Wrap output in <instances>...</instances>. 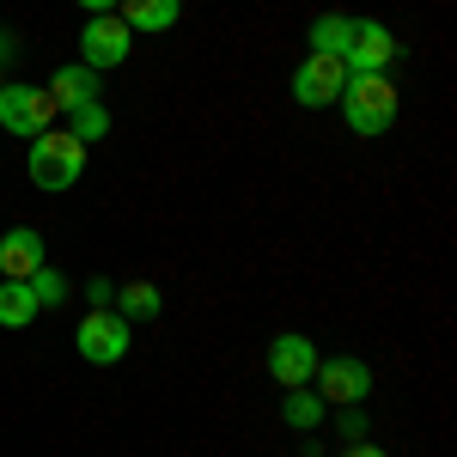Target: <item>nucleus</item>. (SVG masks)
I'll list each match as a JSON object with an SVG mask.
<instances>
[{"label": "nucleus", "instance_id": "5701e85b", "mask_svg": "<svg viewBox=\"0 0 457 457\" xmlns=\"http://www.w3.org/2000/svg\"><path fill=\"white\" fill-rule=\"evenodd\" d=\"M79 6H86L92 19H98V12H116V0H79Z\"/></svg>", "mask_w": 457, "mask_h": 457}, {"label": "nucleus", "instance_id": "a211bd4d", "mask_svg": "<svg viewBox=\"0 0 457 457\" xmlns=\"http://www.w3.org/2000/svg\"><path fill=\"white\" fill-rule=\"evenodd\" d=\"M68 116H73L68 135H79V146H92V141H104V135H110V110L104 104H79V110H68Z\"/></svg>", "mask_w": 457, "mask_h": 457}, {"label": "nucleus", "instance_id": "7ed1b4c3", "mask_svg": "<svg viewBox=\"0 0 457 457\" xmlns=\"http://www.w3.org/2000/svg\"><path fill=\"white\" fill-rule=\"evenodd\" d=\"M73 348H79L86 366H116V360L129 353V317L110 312V305L86 312V317H79V329H73Z\"/></svg>", "mask_w": 457, "mask_h": 457}, {"label": "nucleus", "instance_id": "4be33fe9", "mask_svg": "<svg viewBox=\"0 0 457 457\" xmlns=\"http://www.w3.org/2000/svg\"><path fill=\"white\" fill-rule=\"evenodd\" d=\"M342 457H390V452H378L372 439H360V445H348V452H342Z\"/></svg>", "mask_w": 457, "mask_h": 457}, {"label": "nucleus", "instance_id": "412c9836", "mask_svg": "<svg viewBox=\"0 0 457 457\" xmlns=\"http://www.w3.org/2000/svg\"><path fill=\"white\" fill-rule=\"evenodd\" d=\"M12 55H19V37H12L6 25H0V62H12Z\"/></svg>", "mask_w": 457, "mask_h": 457}, {"label": "nucleus", "instance_id": "0eeeda50", "mask_svg": "<svg viewBox=\"0 0 457 457\" xmlns=\"http://www.w3.org/2000/svg\"><path fill=\"white\" fill-rule=\"evenodd\" d=\"M403 55V43H396V31L390 25H378V19H353V43H348V73H390V62Z\"/></svg>", "mask_w": 457, "mask_h": 457}, {"label": "nucleus", "instance_id": "423d86ee", "mask_svg": "<svg viewBox=\"0 0 457 457\" xmlns=\"http://www.w3.org/2000/svg\"><path fill=\"white\" fill-rule=\"evenodd\" d=\"M129 43H135V31H129L116 12H98V19L79 31V62H86V68H98V73L122 68V62H129Z\"/></svg>", "mask_w": 457, "mask_h": 457}, {"label": "nucleus", "instance_id": "9d476101", "mask_svg": "<svg viewBox=\"0 0 457 457\" xmlns=\"http://www.w3.org/2000/svg\"><path fill=\"white\" fill-rule=\"evenodd\" d=\"M98 92H104V79H98V68H86V62H68V68L49 73V98H55V110L98 104Z\"/></svg>", "mask_w": 457, "mask_h": 457}, {"label": "nucleus", "instance_id": "6e6552de", "mask_svg": "<svg viewBox=\"0 0 457 457\" xmlns=\"http://www.w3.org/2000/svg\"><path fill=\"white\" fill-rule=\"evenodd\" d=\"M342 86H348V62H342V55H305V68L293 73V98H299L305 110L336 104Z\"/></svg>", "mask_w": 457, "mask_h": 457}, {"label": "nucleus", "instance_id": "aec40b11", "mask_svg": "<svg viewBox=\"0 0 457 457\" xmlns=\"http://www.w3.org/2000/svg\"><path fill=\"white\" fill-rule=\"evenodd\" d=\"M86 299H92V312H98V305H116V281L92 275V281H86Z\"/></svg>", "mask_w": 457, "mask_h": 457}, {"label": "nucleus", "instance_id": "9b49d317", "mask_svg": "<svg viewBox=\"0 0 457 457\" xmlns=\"http://www.w3.org/2000/svg\"><path fill=\"white\" fill-rule=\"evenodd\" d=\"M49 256H43V232H31V226H12L6 238H0V275L6 281H25L31 269H43Z\"/></svg>", "mask_w": 457, "mask_h": 457}, {"label": "nucleus", "instance_id": "b1692460", "mask_svg": "<svg viewBox=\"0 0 457 457\" xmlns=\"http://www.w3.org/2000/svg\"><path fill=\"white\" fill-rule=\"evenodd\" d=\"M0 86H6V62H0Z\"/></svg>", "mask_w": 457, "mask_h": 457}, {"label": "nucleus", "instance_id": "20e7f679", "mask_svg": "<svg viewBox=\"0 0 457 457\" xmlns=\"http://www.w3.org/2000/svg\"><path fill=\"white\" fill-rule=\"evenodd\" d=\"M55 122V98H49V86H0V129L6 135H43Z\"/></svg>", "mask_w": 457, "mask_h": 457}, {"label": "nucleus", "instance_id": "f257e3e1", "mask_svg": "<svg viewBox=\"0 0 457 457\" xmlns=\"http://www.w3.org/2000/svg\"><path fill=\"white\" fill-rule=\"evenodd\" d=\"M336 104H342V116H348V129L360 141H378L396 122V86H390V73H348Z\"/></svg>", "mask_w": 457, "mask_h": 457}, {"label": "nucleus", "instance_id": "f03ea898", "mask_svg": "<svg viewBox=\"0 0 457 457\" xmlns=\"http://www.w3.org/2000/svg\"><path fill=\"white\" fill-rule=\"evenodd\" d=\"M86 177V146L79 135H55V129H43L31 141V183L37 189H49V195H62Z\"/></svg>", "mask_w": 457, "mask_h": 457}, {"label": "nucleus", "instance_id": "6ab92c4d", "mask_svg": "<svg viewBox=\"0 0 457 457\" xmlns=\"http://www.w3.org/2000/svg\"><path fill=\"white\" fill-rule=\"evenodd\" d=\"M336 433H342L348 445H360V439H366V409H360V403H342V415H336Z\"/></svg>", "mask_w": 457, "mask_h": 457}, {"label": "nucleus", "instance_id": "39448f33", "mask_svg": "<svg viewBox=\"0 0 457 457\" xmlns=\"http://www.w3.org/2000/svg\"><path fill=\"white\" fill-rule=\"evenodd\" d=\"M312 385L323 403H366L372 396V366L366 360H353V353H336V360H317V372H312Z\"/></svg>", "mask_w": 457, "mask_h": 457}, {"label": "nucleus", "instance_id": "dca6fc26", "mask_svg": "<svg viewBox=\"0 0 457 457\" xmlns=\"http://www.w3.org/2000/svg\"><path fill=\"white\" fill-rule=\"evenodd\" d=\"M323 409H329V403H323V396H312V390H287V427H299V433H312V427H323Z\"/></svg>", "mask_w": 457, "mask_h": 457}, {"label": "nucleus", "instance_id": "1a4fd4ad", "mask_svg": "<svg viewBox=\"0 0 457 457\" xmlns=\"http://www.w3.org/2000/svg\"><path fill=\"white\" fill-rule=\"evenodd\" d=\"M312 372H317L312 336L287 329V336H275V342H269V378H275L281 390H305V385H312Z\"/></svg>", "mask_w": 457, "mask_h": 457}, {"label": "nucleus", "instance_id": "ddd939ff", "mask_svg": "<svg viewBox=\"0 0 457 457\" xmlns=\"http://www.w3.org/2000/svg\"><path fill=\"white\" fill-rule=\"evenodd\" d=\"M305 43H312V55H348L353 19H348V12H317L312 31H305Z\"/></svg>", "mask_w": 457, "mask_h": 457}, {"label": "nucleus", "instance_id": "4468645a", "mask_svg": "<svg viewBox=\"0 0 457 457\" xmlns=\"http://www.w3.org/2000/svg\"><path fill=\"white\" fill-rule=\"evenodd\" d=\"M110 312H122L129 323H153V317L165 312V299H159V287H153V281H122Z\"/></svg>", "mask_w": 457, "mask_h": 457}, {"label": "nucleus", "instance_id": "f8f14e48", "mask_svg": "<svg viewBox=\"0 0 457 457\" xmlns=\"http://www.w3.org/2000/svg\"><path fill=\"white\" fill-rule=\"evenodd\" d=\"M116 19L129 25V31H171L177 25V0H116Z\"/></svg>", "mask_w": 457, "mask_h": 457}, {"label": "nucleus", "instance_id": "f3484780", "mask_svg": "<svg viewBox=\"0 0 457 457\" xmlns=\"http://www.w3.org/2000/svg\"><path fill=\"white\" fill-rule=\"evenodd\" d=\"M25 287H31L37 312H49V305H62V299H68V281H62L49 262H43V269H31V275H25Z\"/></svg>", "mask_w": 457, "mask_h": 457}, {"label": "nucleus", "instance_id": "2eb2a0df", "mask_svg": "<svg viewBox=\"0 0 457 457\" xmlns=\"http://www.w3.org/2000/svg\"><path fill=\"white\" fill-rule=\"evenodd\" d=\"M37 299L25 281H0V329H31Z\"/></svg>", "mask_w": 457, "mask_h": 457}]
</instances>
